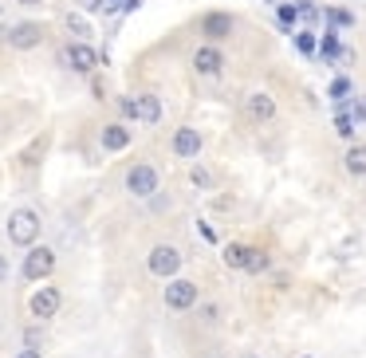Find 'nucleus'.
Masks as SVG:
<instances>
[{
	"mask_svg": "<svg viewBox=\"0 0 366 358\" xmlns=\"http://www.w3.org/2000/svg\"><path fill=\"white\" fill-rule=\"evenodd\" d=\"M40 229H44V221H40L36 209H12L9 224H4V232H9V240L16 248H32L36 237H40Z\"/></svg>",
	"mask_w": 366,
	"mask_h": 358,
	"instance_id": "1",
	"label": "nucleus"
},
{
	"mask_svg": "<svg viewBox=\"0 0 366 358\" xmlns=\"http://www.w3.org/2000/svg\"><path fill=\"white\" fill-rule=\"evenodd\" d=\"M122 185H127V193H130V197L146 201V197H154V193L162 189V174L150 166V161H138V166H130V169H127Z\"/></svg>",
	"mask_w": 366,
	"mask_h": 358,
	"instance_id": "2",
	"label": "nucleus"
},
{
	"mask_svg": "<svg viewBox=\"0 0 366 358\" xmlns=\"http://www.w3.org/2000/svg\"><path fill=\"white\" fill-rule=\"evenodd\" d=\"M44 40H48V28H44L40 20H20V24L4 28V44L16 48V51H32V48H40Z\"/></svg>",
	"mask_w": 366,
	"mask_h": 358,
	"instance_id": "3",
	"label": "nucleus"
},
{
	"mask_svg": "<svg viewBox=\"0 0 366 358\" xmlns=\"http://www.w3.org/2000/svg\"><path fill=\"white\" fill-rule=\"evenodd\" d=\"M59 59H64V64L71 67L75 75H91V71H95L99 64H107V59L99 56V51L91 48L87 40H71V44H67L64 51H59Z\"/></svg>",
	"mask_w": 366,
	"mask_h": 358,
	"instance_id": "4",
	"label": "nucleus"
},
{
	"mask_svg": "<svg viewBox=\"0 0 366 358\" xmlns=\"http://www.w3.org/2000/svg\"><path fill=\"white\" fill-rule=\"evenodd\" d=\"M51 272H56V252L44 244H32V252H24V264H20V276L28 279V284H40V279H48Z\"/></svg>",
	"mask_w": 366,
	"mask_h": 358,
	"instance_id": "5",
	"label": "nucleus"
},
{
	"mask_svg": "<svg viewBox=\"0 0 366 358\" xmlns=\"http://www.w3.org/2000/svg\"><path fill=\"white\" fill-rule=\"evenodd\" d=\"M146 268H150V276H158V279H174L177 268H182V252H177L174 244H154L150 256H146Z\"/></svg>",
	"mask_w": 366,
	"mask_h": 358,
	"instance_id": "6",
	"label": "nucleus"
},
{
	"mask_svg": "<svg viewBox=\"0 0 366 358\" xmlns=\"http://www.w3.org/2000/svg\"><path fill=\"white\" fill-rule=\"evenodd\" d=\"M162 299H166L169 311H189L193 303H197V284H193V279L174 276V279L166 284V292H162Z\"/></svg>",
	"mask_w": 366,
	"mask_h": 358,
	"instance_id": "7",
	"label": "nucleus"
},
{
	"mask_svg": "<svg viewBox=\"0 0 366 358\" xmlns=\"http://www.w3.org/2000/svg\"><path fill=\"white\" fill-rule=\"evenodd\" d=\"M201 146H205V134H201L197 126H177L174 138H169V150H174L177 158H197Z\"/></svg>",
	"mask_w": 366,
	"mask_h": 358,
	"instance_id": "8",
	"label": "nucleus"
},
{
	"mask_svg": "<svg viewBox=\"0 0 366 358\" xmlns=\"http://www.w3.org/2000/svg\"><path fill=\"white\" fill-rule=\"evenodd\" d=\"M64 307V295H59V287H40V292L32 295V299H28V311H32L36 319H40V323H48L51 315H56V311Z\"/></svg>",
	"mask_w": 366,
	"mask_h": 358,
	"instance_id": "9",
	"label": "nucleus"
},
{
	"mask_svg": "<svg viewBox=\"0 0 366 358\" xmlns=\"http://www.w3.org/2000/svg\"><path fill=\"white\" fill-rule=\"evenodd\" d=\"M221 67H224L221 48L205 44V48H197V51H193V71H197V75H205V79H217V75H221Z\"/></svg>",
	"mask_w": 366,
	"mask_h": 358,
	"instance_id": "10",
	"label": "nucleus"
},
{
	"mask_svg": "<svg viewBox=\"0 0 366 358\" xmlns=\"http://www.w3.org/2000/svg\"><path fill=\"white\" fill-rule=\"evenodd\" d=\"M244 114L252 122H272V119H276V99H272L268 91H252L248 103H244Z\"/></svg>",
	"mask_w": 366,
	"mask_h": 358,
	"instance_id": "11",
	"label": "nucleus"
},
{
	"mask_svg": "<svg viewBox=\"0 0 366 358\" xmlns=\"http://www.w3.org/2000/svg\"><path fill=\"white\" fill-rule=\"evenodd\" d=\"M232 28H237V20L229 12H205V20H201L205 40H224V36H232Z\"/></svg>",
	"mask_w": 366,
	"mask_h": 358,
	"instance_id": "12",
	"label": "nucleus"
},
{
	"mask_svg": "<svg viewBox=\"0 0 366 358\" xmlns=\"http://www.w3.org/2000/svg\"><path fill=\"white\" fill-rule=\"evenodd\" d=\"M99 142H103L107 154H119V150H127V146H130V130L122 126V122H107L103 134H99Z\"/></svg>",
	"mask_w": 366,
	"mask_h": 358,
	"instance_id": "13",
	"label": "nucleus"
},
{
	"mask_svg": "<svg viewBox=\"0 0 366 358\" xmlns=\"http://www.w3.org/2000/svg\"><path fill=\"white\" fill-rule=\"evenodd\" d=\"M134 106H138V122H142V126H158L162 122V99L158 95L146 91V95L134 99Z\"/></svg>",
	"mask_w": 366,
	"mask_h": 358,
	"instance_id": "14",
	"label": "nucleus"
},
{
	"mask_svg": "<svg viewBox=\"0 0 366 358\" xmlns=\"http://www.w3.org/2000/svg\"><path fill=\"white\" fill-rule=\"evenodd\" d=\"M342 51H347V48L339 44V32H335V28L319 36V59H323V64H335V59H342Z\"/></svg>",
	"mask_w": 366,
	"mask_h": 358,
	"instance_id": "15",
	"label": "nucleus"
},
{
	"mask_svg": "<svg viewBox=\"0 0 366 358\" xmlns=\"http://www.w3.org/2000/svg\"><path fill=\"white\" fill-rule=\"evenodd\" d=\"M292 40H295V51H300V56H319V36H315V28H295Z\"/></svg>",
	"mask_w": 366,
	"mask_h": 358,
	"instance_id": "16",
	"label": "nucleus"
},
{
	"mask_svg": "<svg viewBox=\"0 0 366 358\" xmlns=\"http://www.w3.org/2000/svg\"><path fill=\"white\" fill-rule=\"evenodd\" d=\"M248 256H252V244H229V248H224V264L237 268V272L248 268Z\"/></svg>",
	"mask_w": 366,
	"mask_h": 358,
	"instance_id": "17",
	"label": "nucleus"
},
{
	"mask_svg": "<svg viewBox=\"0 0 366 358\" xmlns=\"http://www.w3.org/2000/svg\"><path fill=\"white\" fill-rule=\"evenodd\" d=\"M342 166H347V174L362 177L366 174V146H350L347 158H342Z\"/></svg>",
	"mask_w": 366,
	"mask_h": 358,
	"instance_id": "18",
	"label": "nucleus"
},
{
	"mask_svg": "<svg viewBox=\"0 0 366 358\" xmlns=\"http://www.w3.org/2000/svg\"><path fill=\"white\" fill-rule=\"evenodd\" d=\"M64 28L71 32V40H87V36H91V24L79 16V12H67V16H64Z\"/></svg>",
	"mask_w": 366,
	"mask_h": 358,
	"instance_id": "19",
	"label": "nucleus"
},
{
	"mask_svg": "<svg viewBox=\"0 0 366 358\" xmlns=\"http://www.w3.org/2000/svg\"><path fill=\"white\" fill-rule=\"evenodd\" d=\"M323 20L331 28H355V12L350 9H323Z\"/></svg>",
	"mask_w": 366,
	"mask_h": 358,
	"instance_id": "20",
	"label": "nucleus"
},
{
	"mask_svg": "<svg viewBox=\"0 0 366 358\" xmlns=\"http://www.w3.org/2000/svg\"><path fill=\"white\" fill-rule=\"evenodd\" d=\"M295 12H300V20H303V28H315L319 20H323V12L311 4V0H295Z\"/></svg>",
	"mask_w": 366,
	"mask_h": 358,
	"instance_id": "21",
	"label": "nucleus"
},
{
	"mask_svg": "<svg viewBox=\"0 0 366 358\" xmlns=\"http://www.w3.org/2000/svg\"><path fill=\"white\" fill-rule=\"evenodd\" d=\"M272 268V256L264 252V248H252V256H248V276H260V272H268Z\"/></svg>",
	"mask_w": 366,
	"mask_h": 358,
	"instance_id": "22",
	"label": "nucleus"
},
{
	"mask_svg": "<svg viewBox=\"0 0 366 358\" xmlns=\"http://www.w3.org/2000/svg\"><path fill=\"white\" fill-rule=\"evenodd\" d=\"M355 130H358V122L350 119L347 111H335V134L347 138V142H350V138H355Z\"/></svg>",
	"mask_w": 366,
	"mask_h": 358,
	"instance_id": "23",
	"label": "nucleus"
},
{
	"mask_svg": "<svg viewBox=\"0 0 366 358\" xmlns=\"http://www.w3.org/2000/svg\"><path fill=\"white\" fill-rule=\"evenodd\" d=\"M276 20L284 32H295V20H300V12H295V4H276Z\"/></svg>",
	"mask_w": 366,
	"mask_h": 358,
	"instance_id": "24",
	"label": "nucleus"
},
{
	"mask_svg": "<svg viewBox=\"0 0 366 358\" xmlns=\"http://www.w3.org/2000/svg\"><path fill=\"white\" fill-rule=\"evenodd\" d=\"M350 91H355V87H350L347 75H335V79H331V91H327V95H331V103H342V99H350Z\"/></svg>",
	"mask_w": 366,
	"mask_h": 358,
	"instance_id": "25",
	"label": "nucleus"
},
{
	"mask_svg": "<svg viewBox=\"0 0 366 358\" xmlns=\"http://www.w3.org/2000/svg\"><path fill=\"white\" fill-rule=\"evenodd\" d=\"M119 111H122V119H134L138 122V106H134V99H130V95L119 99Z\"/></svg>",
	"mask_w": 366,
	"mask_h": 358,
	"instance_id": "26",
	"label": "nucleus"
},
{
	"mask_svg": "<svg viewBox=\"0 0 366 358\" xmlns=\"http://www.w3.org/2000/svg\"><path fill=\"white\" fill-rule=\"evenodd\" d=\"M193 185H197V189H209V185H213V177H209V169H201V166H193Z\"/></svg>",
	"mask_w": 366,
	"mask_h": 358,
	"instance_id": "27",
	"label": "nucleus"
},
{
	"mask_svg": "<svg viewBox=\"0 0 366 358\" xmlns=\"http://www.w3.org/2000/svg\"><path fill=\"white\" fill-rule=\"evenodd\" d=\"M201 237H205L209 244H213V240H217V229H213V224H205V221H201Z\"/></svg>",
	"mask_w": 366,
	"mask_h": 358,
	"instance_id": "28",
	"label": "nucleus"
},
{
	"mask_svg": "<svg viewBox=\"0 0 366 358\" xmlns=\"http://www.w3.org/2000/svg\"><path fill=\"white\" fill-rule=\"evenodd\" d=\"M201 319H205V323H213V319H217V307H213V303H205V307H201Z\"/></svg>",
	"mask_w": 366,
	"mask_h": 358,
	"instance_id": "29",
	"label": "nucleus"
},
{
	"mask_svg": "<svg viewBox=\"0 0 366 358\" xmlns=\"http://www.w3.org/2000/svg\"><path fill=\"white\" fill-rule=\"evenodd\" d=\"M16 358H44V354H40V347H24Z\"/></svg>",
	"mask_w": 366,
	"mask_h": 358,
	"instance_id": "30",
	"label": "nucleus"
},
{
	"mask_svg": "<svg viewBox=\"0 0 366 358\" xmlns=\"http://www.w3.org/2000/svg\"><path fill=\"white\" fill-rule=\"evenodd\" d=\"M4 279H9V256L0 252V284H4Z\"/></svg>",
	"mask_w": 366,
	"mask_h": 358,
	"instance_id": "31",
	"label": "nucleus"
},
{
	"mask_svg": "<svg viewBox=\"0 0 366 358\" xmlns=\"http://www.w3.org/2000/svg\"><path fill=\"white\" fill-rule=\"evenodd\" d=\"M16 4H44V0H16Z\"/></svg>",
	"mask_w": 366,
	"mask_h": 358,
	"instance_id": "32",
	"label": "nucleus"
},
{
	"mask_svg": "<svg viewBox=\"0 0 366 358\" xmlns=\"http://www.w3.org/2000/svg\"><path fill=\"white\" fill-rule=\"evenodd\" d=\"M268 4H280V0H268Z\"/></svg>",
	"mask_w": 366,
	"mask_h": 358,
	"instance_id": "33",
	"label": "nucleus"
},
{
	"mask_svg": "<svg viewBox=\"0 0 366 358\" xmlns=\"http://www.w3.org/2000/svg\"><path fill=\"white\" fill-rule=\"evenodd\" d=\"M303 358H311V354H303Z\"/></svg>",
	"mask_w": 366,
	"mask_h": 358,
	"instance_id": "34",
	"label": "nucleus"
}]
</instances>
